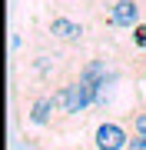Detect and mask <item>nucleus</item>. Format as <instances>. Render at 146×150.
Wrapping results in <instances>:
<instances>
[{"mask_svg":"<svg viewBox=\"0 0 146 150\" xmlns=\"http://www.w3.org/2000/svg\"><path fill=\"white\" fill-rule=\"evenodd\" d=\"M43 33L57 43V47L70 50V54H87L93 43H96V47L103 43L96 27H93L80 10H70V7H60V4L47 7V13H43Z\"/></svg>","mask_w":146,"mask_h":150,"instance_id":"1","label":"nucleus"},{"mask_svg":"<svg viewBox=\"0 0 146 150\" xmlns=\"http://www.w3.org/2000/svg\"><path fill=\"white\" fill-rule=\"evenodd\" d=\"M130 137L133 134L119 120H100L93 127V150H126Z\"/></svg>","mask_w":146,"mask_h":150,"instance_id":"2","label":"nucleus"},{"mask_svg":"<svg viewBox=\"0 0 146 150\" xmlns=\"http://www.w3.org/2000/svg\"><path fill=\"white\" fill-rule=\"evenodd\" d=\"M116 120L123 123V127L130 130L133 137H146V97L136 90V103H133V107L126 110V113H119Z\"/></svg>","mask_w":146,"mask_h":150,"instance_id":"3","label":"nucleus"},{"mask_svg":"<svg viewBox=\"0 0 146 150\" xmlns=\"http://www.w3.org/2000/svg\"><path fill=\"white\" fill-rule=\"evenodd\" d=\"M113 47H116V54H119V60H123V67H126V77H130L133 83H146V50L143 54H133L123 43H113Z\"/></svg>","mask_w":146,"mask_h":150,"instance_id":"4","label":"nucleus"},{"mask_svg":"<svg viewBox=\"0 0 146 150\" xmlns=\"http://www.w3.org/2000/svg\"><path fill=\"white\" fill-rule=\"evenodd\" d=\"M126 150H146V137H130Z\"/></svg>","mask_w":146,"mask_h":150,"instance_id":"5","label":"nucleus"}]
</instances>
